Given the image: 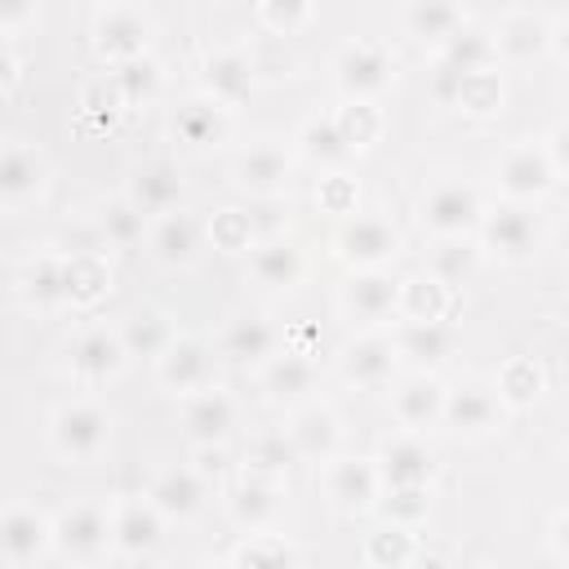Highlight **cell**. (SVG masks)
<instances>
[{"mask_svg": "<svg viewBox=\"0 0 569 569\" xmlns=\"http://www.w3.org/2000/svg\"><path fill=\"white\" fill-rule=\"evenodd\" d=\"M209 89H213L218 98H240V93L249 89V67H244V58H236V53L213 58V62H209Z\"/></svg>", "mask_w": 569, "mask_h": 569, "instance_id": "34", "label": "cell"}, {"mask_svg": "<svg viewBox=\"0 0 569 569\" xmlns=\"http://www.w3.org/2000/svg\"><path fill=\"white\" fill-rule=\"evenodd\" d=\"M116 542L129 551V556H147L156 542H160V516L151 507H129L120 520H116Z\"/></svg>", "mask_w": 569, "mask_h": 569, "instance_id": "17", "label": "cell"}, {"mask_svg": "<svg viewBox=\"0 0 569 569\" xmlns=\"http://www.w3.org/2000/svg\"><path fill=\"white\" fill-rule=\"evenodd\" d=\"M98 36H102V49H107V53H124V62H129V58L142 49L147 22H142L133 9H111V13L102 18Z\"/></svg>", "mask_w": 569, "mask_h": 569, "instance_id": "14", "label": "cell"}, {"mask_svg": "<svg viewBox=\"0 0 569 569\" xmlns=\"http://www.w3.org/2000/svg\"><path fill=\"white\" fill-rule=\"evenodd\" d=\"M102 436H107V418H102L98 409H89V405L62 409V418H58V445H62L71 458H89V453H98Z\"/></svg>", "mask_w": 569, "mask_h": 569, "instance_id": "3", "label": "cell"}, {"mask_svg": "<svg viewBox=\"0 0 569 569\" xmlns=\"http://www.w3.org/2000/svg\"><path fill=\"white\" fill-rule=\"evenodd\" d=\"M98 284H102V267H98L93 258L67 262V293H71V298H93Z\"/></svg>", "mask_w": 569, "mask_h": 569, "instance_id": "46", "label": "cell"}, {"mask_svg": "<svg viewBox=\"0 0 569 569\" xmlns=\"http://www.w3.org/2000/svg\"><path fill=\"white\" fill-rule=\"evenodd\" d=\"M507 53H529V49H538L542 44V22L538 18H511L507 27H502V40H498Z\"/></svg>", "mask_w": 569, "mask_h": 569, "instance_id": "43", "label": "cell"}, {"mask_svg": "<svg viewBox=\"0 0 569 569\" xmlns=\"http://www.w3.org/2000/svg\"><path fill=\"white\" fill-rule=\"evenodd\" d=\"M71 365L84 373V378H107L116 365H120V342L111 333H84L71 351Z\"/></svg>", "mask_w": 569, "mask_h": 569, "instance_id": "19", "label": "cell"}, {"mask_svg": "<svg viewBox=\"0 0 569 569\" xmlns=\"http://www.w3.org/2000/svg\"><path fill=\"white\" fill-rule=\"evenodd\" d=\"M498 80L489 76V71H471L467 80H462V93H458V102L462 107H471V111H489V107H498Z\"/></svg>", "mask_w": 569, "mask_h": 569, "instance_id": "40", "label": "cell"}, {"mask_svg": "<svg viewBox=\"0 0 569 569\" xmlns=\"http://www.w3.org/2000/svg\"><path fill=\"white\" fill-rule=\"evenodd\" d=\"M338 244H342V253L356 258V262H378V258H387V253L396 249V231H391L387 222H378V218H351V222L342 227Z\"/></svg>", "mask_w": 569, "mask_h": 569, "instance_id": "6", "label": "cell"}, {"mask_svg": "<svg viewBox=\"0 0 569 569\" xmlns=\"http://www.w3.org/2000/svg\"><path fill=\"white\" fill-rule=\"evenodd\" d=\"M200 498H204V489H200L196 471H164L156 480V489H151V502L164 516H191L200 507Z\"/></svg>", "mask_w": 569, "mask_h": 569, "instance_id": "10", "label": "cell"}, {"mask_svg": "<svg viewBox=\"0 0 569 569\" xmlns=\"http://www.w3.org/2000/svg\"><path fill=\"white\" fill-rule=\"evenodd\" d=\"M409 27L418 36H445V40H453L458 36V13L449 4H418V9H409Z\"/></svg>", "mask_w": 569, "mask_h": 569, "instance_id": "36", "label": "cell"}, {"mask_svg": "<svg viewBox=\"0 0 569 569\" xmlns=\"http://www.w3.org/2000/svg\"><path fill=\"white\" fill-rule=\"evenodd\" d=\"M262 13H267L271 22H284V27L298 22V18H307V9H262Z\"/></svg>", "mask_w": 569, "mask_h": 569, "instance_id": "52", "label": "cell"}, {"mask_svg": "<svg viewBox=\"0 0 569 569\" xmlns=\"http://www.w3.org/2000/svg\"><path fill=\"white\" fill-rule=\"evenodd\" d=\"M191 249H196V227L187 222V218H164L160 227H156V253L164 258V262H187L191 258Z\"/></svg>", "mask_w": 569, "mask_h": 569, "instance_id": "29", "label": "cell"}, {"mask_svg": "<svg viewBox=\"0 0 569 569\" xmlns=\"http://www.w3.org/2000/svg\"><path fill=\"white\" fill-rule=\"evenodd\" d=\"M485 240L502 253V258H525L538 240V227L525 209H498L489 222H485Z\"/></svg>", "mask_w": 569, "mask_h": 569, "instance_id": "5", "label": "cell"}, {"mask_svg": "<svg viewBox=\"0 0 569 569\" xmlns=\"http://www.w3.org/2000/svg\"><path fill=\"white\" fill-rule=\"evenodd\" d=\"M178 133L187 138V142H213L218 133H222V116H218V107L213 102H187L182 111H178Z\"/></svg>", "mask_w": 569, "mask_h": 569, "instance_id": "27", "label": "cell"}, {"mask_svg": "<svg viewBox=\"0 0 569 569\" xmlns=\"http://www.w3.org/2000/svg\"><path fill=\"white\" fill-rule=\"evenodd\" d=\"M271 347H276V333H271V325L258 320V316H244V320H236V325L227 329V356L240 360V365L271 356Z\"/></svg>", "mask_w": 569, "mask_h": 569, "instance_id": "15", "label": "cell"}, {"mask_svg": "<svg viewBox=\"0 0 569 569\" xmlns=\"http://www.w3.org/2000/svg\"><path fill=\"white\" fill-rule=\"evenodd\" d=\"M227 427H231V400L218 396V391L200 396V400L187 409V431H191V440H200V445H213L218 436H227Z\"/></svg>", "mask_w": 569, "mask_h": 569, "instance_id": "13", "label": "cell"}, {"mask_svg": "<svg viewBox=\"0 0 569 569\" xmlns=\"http://www.w3.org/2000/svg\"><path fill=\"white\" fill-rule=\"evenodd\" d=\"M102 542H107V520H102L93 507H71V511L58 520V547H62V551H71V556H93Z\"/></svg>", "mask_w": 569, "mask_h": 569, "instance_id": "7", "label": "cell"}, {"mask_svg": "<svg viewBox=\"0 0 569 569\" xmlns=\"http://www.w3.org/2000/svg\"><path fill=\"white\" fill-rule=\"evenodd\" d=\"M560 49H565V53H569V22H565V27H560Z\"/></svg>", "mask_w": 569, "mask_h": 569, "instance_id": "55", "label": "cell"}, {"mask_svg": "<svg viewBox=\"0 0 569 569\" xmlns=\"http://www.w3.org/2000/svg\"><path fill=\"white\" fill-rule=\"evenodd\" d=\"M387 71H391V58H387V49L373 44V40L347 44V53H342V62H338V80H342L347 93H373V89L387 80Z\"/></svg>", "mask_w": 569, "mask_h": 569, "instance_id": "2", "label": "cell"}, {"mask_svg": "<svg viewBox=\"0 0 569 569\" xmlns=\"http://www.w3.org/2000/svg\"><path fill=\"white\" fill-rule=\"evenodd\" d=\"M565 249H569V227H565Z\"/></svg>", "mask_w": 569, "mask_h": 569, "instance_id": "56", "label": "cell"}, {"mask_svg": "<svg viewBox=\"0 0 569 569\" xmlns=\"http://www.w3.org/2000/svg\"><path fill=\"white\" fill-rule=\"evenodd\" d=\"M378 480H382V476H378L369 462H342V467L333 471V498L347 502V507H360V502L373 498Z\"/></svg>", "mask_w": 569, "mask_h": 569, "instance_id": "24", "label": "cell"}, {"mask_svg": "<svg viewBox=\"0 0 569 569\" xmlns=\"http://www.w3.org/2000/svg\"><path fill=\"white\" fill-rule=\"evenodd\" d=\"M284 178V156L276 147H253L240 156V182L244 187H271Z\"/></svg>", "mask_w": 569, "mask_h": 569, "instance_id": "28", "label": "cell"}, {"mask_svg": "<svg viewBox=\"0 0 569 569\" xmlns=\"http://www.w3.org/2000/svg\"><path fill=\"white\" fill-rule=\"evenodd\" d=\"M551 156H556V164H560V169H569V129H560V133H556Z\"/></svg>", "mask_w": 569, "mask_h": 569, "instance_id": "51", "label": "cell"}, {"mask_svg": "<svg viewBox=\"0 0 569 569\" xmlns=\"http://www.w3.org/2000/svg\"><path fill=\"white\" fill-rule=\"evenodd\" d=\"M502 391H507L511 400H529V396L538 391V369H533V365H511L507 378H502Z\"/></svg>", "mask_w": 569, "mask_h": 569, "instance_id": "50", "label": "cell"}, {"mask_svg": "<svg viewBox=\"0 0 569 569\" xmlns=\"http://www.w3.org/2000/svg\"><path fill=\"white\" fill-rule=\"evenodd\" d=\"M449 347H453V333H449L445 320H409V325L400 329V351L413 356V360H422V365L445 360Z\"/></svg>", "mask_w": 569, "mask_h": 569, "instance_id": "9", "label": "cell"}, {"mask_svg": "<svg viewBox=\"0 0 569 569\" xmlns=\"http://www.w3.org/2000/svg\"><path fill=\"white\" fill-rule=\"evenodd\" d=\"M445 62H449L453 71H462V76L485 71V62H489V40H485L480 31H458V36L449 40V49H445Z\"/></svg>", "mask_w": 569, "mask_h": 569, "instance_id": "30", "label": "cell"}, {"mask_svg": "<svg viewBox=\"0 0 569 569\" xmlns=\"http://www.w3.org/2000/svg\"><path fill=\"white\" fill-rule=\"evenodd\" d=\"M396 298H400V289H396V280H391V276H382V271L356 276V280H351V289H347L351 311H356V316H365V320L387 316V311L396 307Z\"/></svg>", "mask_w": 569, "mask_h": 569, "instance_id": "11", "label": "cell"}, {"mask_svg": "<svg viewBox=\"0 0 569 569\" xmlns=\"http://www.w3.org/2000/svg\"><path fill=\"white\" fill-rule=\"evenodd\" d=\"M298 271H302L298 249L284 244V240H271V244H262V249L253 253V276H258L262 284H293Z\"/></svg>", "mask_w": 569, "mask_h": 569, "instance_id": "20", "label": "cell"}, {"mask_svg": "<svg viewBox=\"0 0 569 569\" xmlns=\"http://www.w3.org/2000/svg\"><path fill=\"white\" fill-rule=\"evenodd\" d=\"M427 511V489H391L387 493V516L391 520H418Z\"/></svg>", "mask_w": 569, "mask_h": 569, "instance_id": "48", "label": "cell"}, {"mask_svg": "<svg viewBox=\"0 0 569 569\" xmlns=\"http://www.w3.org/2000/svg\"><path fill=\"white\" fill-rule=\"evenodd\" d=\"M338 129H342L347 147L369 142V138L378 133V111H373V107H365V102H356V107H347V111L338 116Z\"/></svg>", "mask_w": 569, "mask_h": 569, "instance_id": "41", "label": "cell"}, {"mask_svg": "<svg viewBox=\"0 0 569 569\" xmlns=\"http://www.w3.org/2000/svg\"><path fill=\"white\" fill-rule=\"evenodd\" d=\"M405 556H409V533H405V529H382V533L369 538V560H373V565H387V569H391V565H400Z\"/></svg>", "mask_w": 569, "mask_h": 569, "instance_id": "45", "label": "cell"}, {"mask_svg": "<svg viewBox=\"0 0 569 569\" xmlns=\"http://www.w3.org/2000/svg\"><path fill=\"white\" fill-rule=\"evenodd\" d=\"M111 80H116V89H120L124 98H142V93L156 89V67H151L147 58H129Z\"/></svg>", "mask_w": 569, "mask_h": 569, "instance_id": "39", "label": "cell"}, {"mask_svg": "<svg viewBox=\"0 0 569 569\" xmlns=\"http://www.w3.org/2000/svg\"><path fill=\"white\" fill-rule=\"evenodd\" d=\"M36 182H40V164H36V156L22 151V147H9L4 160H0V191L13 200V196H27Z\"/></svg>", "mask_w": 569, "mask_h": 569, "instance_id": "26", "label": "cell"}, {"mask_svg": "<svg viewBox=\"0 0 569 569\" xmlns=\"http://www.w3.org/2000/svg\"><path fill=\"white\" fill-rule=\"evenodd\" d=\"M173 200H178V173H173L169 164H151V169L138 173V182H133V204H138V209L160 213V209H169Z\"/></svg>", "mask_w": 569, "mask_h": 569, "instance_id": "18", "label": "cell"}, {"mask_svg": "<svg viewBox=\"0 0 569 569\" xmlns=\"http://www.w3.org/2000/svg\"><path fill=\"white\" fill-rule=\"evenodd\" d=\"M124 342H129V351H138V356H156V351L164 347V325H160L156 316H133Z\"/></svg>", "mask_w": 569, "mask_h": 569, "instance_id": "42", "label": "cell"}, {"mask_svg": "<svg viewBox=\"0 0 569 569\" xmlns=\"http://www.w3.org/2000/svg\"><path fill=\"white\" fill-rule=\"evenodd\" d=\"M476 213H480V200H476V191L462 187V182H440V187L422 200V218H427L436 231H445V236L467 231V227L476 222Z\"/></svg>", "mask_w": 569, "mask_h": 569, "instance_id": "1", "label": "cell"}, {"mask_svg": "<svg viewBox=\"0 0 569 569\" xmlns=\"http://www.w3.org/2000/svg\"><path fill=\"white\" fill-rule=\"evenodd\" d=\"M307 382H311V365H307L302 356H280V360L267 369V387H271L280 400L302 396V391H307Z\"/></svg>", "mask_w": 569, "mask_h": 569, "instance_id": "33", "label": "cell"}, {"mask_svg": "<svg viewBox=\"0 0 569 569\" xmlns=\"http://www.w3.org/2000/svg\"><path fill=\"white\" fill-rule=\"evenodd\" d=\"M293 449L298 453H307V458H320V453H329L333 449V440H338V427H333V418L325 413V409H311V413H302L298 418V427H293Z\"/></svg>", "mask_w": 569, "mask_h": 569, "instance_id": "23", "label": "cell"}, {"mask_svg": "<svg viewBox=\"0 0 569 569\" xmlns=\"http://www.w3.org/2000/svg\"><path fill=\"white\" fill-rule=\"evenodd\" d=\"M204 378H209V356H204V347L178 342V347L164 356V382H169V387H200Z\"/></svg>", "mask_w": 569, "mask_h": 569, "instance_id": "22", "label": "cell"}, {"mask_svg": "<svg viewBox=\"0 0 569 569\" xmlns=\"http://www.w3.org/2000/svg\"><path fill=\"white\" fill-rule=\"evenodd\" d=\"M293 556L280 542H253L240 551V569H289Z\"/></svg>", "mask_w": 569, "mask_h": 569, "instance_id": "47", "label": "cell"}, {"mask_svg": "<svg viewBox=\"0 0 569 569\" xmlns=\"http://www.w3.org/2000/svg\"><path fill=\"white\" fill-rule=\"evenodd\" d=\"M289 458H293V440H284V436H267V440L253 445V462L262 471H280Z\"/></svg>", "mask_w": 569, "mask_h": 569, "instance_id": "49", "label": "cell"}, {"mask_svg": "<svg viewBox=\"0 0 569 569\" xmlns=\"http://www.w3.org/2000/svg\"><path fill=\"white\" fill-rule=\"evenodd\" d=\"M387 373H391V347H387V342L365 338V342L347 347V378H351V382L378 387Z\"/></svg>", "mask_w": 569, "mask_h": 569, "instance_id": "16", "label": "cell"}, {"mask_svg": "<svg viewBox=\"0 0 569 569\" xmlns=\"http://www.w3.org/2000/svg\"><path fill=\"white\" fill-rule=\"evenodd\" d=\"M431 267H436V280H440V284H458L462 276H471V267H476V249H471L467 240H445V244L436 249Z\"/></svg>", "mask_w": 569, "mask_h": 569, "instance_id": "32", "label": "cell"}, {"mask_svg": "<svg viewBox=\"0 0 569 569\" xmlns=\"http://www.w3.org/2000/svg\"><path fill=\"white\" fill-rule=\"evenodd\" d=\"M445 418L453 431H485L493 422V396L480 387H462L445 400Z\"/></svg>", "mask_w": 569, "mask_h": 569, "instance_id": "12", "label": "cell"}, {"mask_svg": "<svg viewBox=\"0 0 569 569\" xmlns=\"http://www.w3.org/2000/svg\"><path fill=\"white\" fill-rule=\"evenodd\" d=\"M67 293V262H53V258H40L31 267V298L36 302H58Z\"/></svg>", "mask_w": 569, "mask_h": 569, "instance_id": "37", "label": "cell"}, {"mask_svg": "<svg viewBox=\"0 0 569 569\" xmlns=\"http://www.w3.org/2000/svg\"><path fill=\"white\" fill-rule=\"evenodd\" d=\"M547 182H551V160H547L542 151L520 147V151H511V156L502 160V187H507L511 196L547 191Z\"/></svg>", "mask_w": 569, "mask_h": 569, "instance_id": "8", "label": "cell"}, {"mask_svg": "<svg viewBox=\"0 0 569 569\" xmlns=\"http://www.w3.org/2000/svg\"><path fill=\"white\" fill-rule=\"evenodd\" d=\"M236 511H240V520L258 525L262 516L276 511V489H267V485H258V480H244L240 493H236Z\"/></svg>", "mask_w": 569, "mask_h": 569, "instance_id": "38", "label": "cell"}, {"mask_svg": "<svg viewBox=\"0 0 569 569\" xmlns=\"http://www.w3.org/2000/svg\"><path fill=\"white\" fill-rule=\"evenodd\" d=\"M445 289H449V284H440V280H413V284L405 289L409 316H413V320H440V311H445Z\"/></svg>", "mask_w": 569, "mask_h": 569, "instance_id": "35", "label": "cell"}, {"mask_svg": "<svg viewBox=\"0 0 569 569\" xmlns=\"http://www.w3.org/2000/svg\"><path fill=\"white\" fill-rule=\"evenodd\" d=\"M102 227H107V236H111V240L129 244V240H138V236H142V209H138V204H111V209H107V218H102Z\"/></svg>", "mask_w": 569, "mask_h": 569, "instance_id": "44", "label": "cell"}, {"mask_svg": "<svg viewBox=\"0 0 569 569\" xmlns=\"http://www.w3.org/2000/svg\"><path fill=\"white\" fill-rule=\"evenodd\" d=\"M391 489H422L427 480H431V458H427V449L422 445H413V440H396V445H387V453H382V471H378Z\"/></svg>", "mask_w": 569, "mask_h": 569, "instance_id": "4", "label": "cell"}, {"mask_svg": "<svg viewBox=\"0 0 569 569\" xmlns=\"http://www.w3.org/2000/svg\"><path fill=\"white\" fill-rule=\"evenodd\" d=\"M556 542H560V551L569 556V516H565V520L556 525Z\"/></svg>", "mask_w": 569, "mask_h": 569, "instance_id": "53", "label": "cell"}, {"mask_svg": "<svg viewBox=\"0 0 569 569\" xmlns=\"http://www.w3.org/2000/svg\"><path fill=\"white\" fill-rule=\"evenodd\" d=\"M396 409H400V418L405 422H431V418H440L445 413V396H440V387L431 382V378H413V382H405V391L396 396Z\"/></svg>", "mask_w": 569, "mask_h": 569, "instance_id": "21", "label": "cell"}, {"mask_svg": "<svg viewBox=\"0 0 569 569\" xmlns=\"http://www.w3.org/2000/svg\"><path fill=\"white\" fill-rule=\"evenodd\" d=\"M302 147H307V156H316V160H342L351 147H347V138H342V129H338V120H311L307 129H302Z\"/></svg>", "mask_w": 569, "mask_h": 569, "instance_id": "31", "label": "cell"}, {"mask_svg": "<svg viewBox=\"0 0 569 569\" xmlns=\"http://www.w3.org/2000/svg\"><path fill=\"white\" fill-rule=\"evenodd\" d=\"M116 569H151V565H147V556H129V560H120Z\"/></svg>", "mask_w": 569, "mask_h": 569, "instance_id": "54", "label": "cell"}, {"mask_svg": "<svg viewBox=\"0 0 569 569\" xmlns=\"http://www.w3.org/2000/svg\"><path fill=\"white\" fill-rule=\"evenodd\" d=\"M40 542H44V525H40L36 511H9V516H4V551H9L13 560L36 556Z\"/></svg>", "mask_w": 569, "mask_h": 569, "instance_id": "25", "label": "cell"}]
</instances>
